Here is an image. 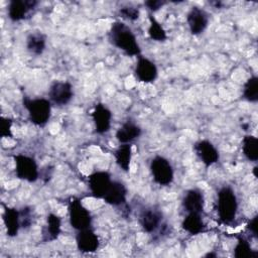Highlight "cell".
Returning <instances> with one entry per match:
<instances>
[{
	"label": "cell",
	"instance_id": "obj_16",
	"mask_svg": "<svg viewBox=\"0 0 258 258\" xmlns=\"http://www.w3.org/2000/svg\"><path fill=\"white\" fill-rule=\"evenodd\" d=\"M205 199L203 192L198 188H191L182 198V207L187 213L201 214L204 211Z\"/></svg>",
	"mask_w": 258,
	"mask_h": 258
},
{
	"label": "cell",
	"instance_id": "obj_30",
	"mask_svg": "<svg viewBox=\"0 0 258 258\" xmlns=\"http://www.w3.org/2000/svg\"><path fill=\"white\" fill-rule=\"evenodd\" d=\"M20 212V222L21 227L28 228L32 224V211L29 207H24Z\"/></svg>",
	"mask_w": 258,
	"mask_h": 258
},
{
	"label": "cell",
	"instance_id": "obj_5",
	"mask_svg": "<svg viewBox=\"0 0 258 258\" xmlns=\"http://www.w3.org/2000/svg\"><path fill=\"white\" fill-rule=\"evenodd\" d=\"M14 162L15 173L19 179H23L28 182H34L37 180L39 171L34 158L25 154H17L14 156Z\"/></svg>",
	"mask_w": 258,
	"mask_h": 258
},
{
	"label": "cell",
	"instance_id": "obj_28",
	"mask_svg": "<svg viewBox=\"0 0 258 258\" xmlns=\"http://www.w3.org/2000/svg\"><path fill=\"white\" fill-rule=\"evenodd\" d=\"M12 119L7 117H1L0 119V136L2 138L12 137Z\"/></svg>",
	"mask_w": 258,
	"mask_h": 258
},
{
	"label": "cell",
	"instance_id": "obj_7",
	"mask_svg": "<svg viewBox=\"0 0 258 258\" xmlns=\"http://www.w3.org/2000/svg\"><path fill=\"white\" fill-rule=\"evenodd\" d=\"M89 188L96 199H103L111 185V175L107 171H95L88 176Z\"/></svg>",
	"mask_w": 258,
	"mask_h": 258
},
{
	"label": "cell",
	"instance_id": "obj_24",
	"mask_svg": "<svg viewBox=\"0 0 258 258\" xmlns=\"http://www.w3.org/2000/svg\"><path fill=\"white\" fill-rule=\"evenodd\" d=\"M242 150L245 157L250 161L258 160V140L253 135H245L242 140Z\"/></svg>",
	"mask_w": 258,
	"mask_h": 258
},
{
	"label": "cell",
	"instance_id": "obj_32",
	"mask_svg": "<svg viewBox=\"0 0 258 258\" xmlns=\"http://www.w3.org/2000/svg\"><path fill=\"white\" fill-rule=\"evenodd\" d=\"M257 221H258V216H254L253 219H251L247 225L248 230L255 236L256 238L258 237V226H257Z\"/></svg>",
	"mask_w": 258,
	"mask_h": 258
},
{
	"label": "cell",
	"instance_id": "obj_1",
	"mask_svg": "<svg viewBox=\"0 0 258 258\" xmlns=\"http://www.w3.org/2000/svg\"><path fill=\"white\" fill-rule=\"evenodd\" d=\"M109 41L117 48L123 50L127 55L139 56L141 53L140 46L132 29L121 21L112 23L109 30Z\"/></svg>",
	"mask_w": 258,
	"mask_h": 258
},
{
	"label": "cell",
	"instance_id": "obj_15",
	"mask_svg": "<svg viewBox=\"0 0 258 258\" xmlns=\"http://www.w3.org/2000/svg\"><path fill=\"white\" fill-rule=\"evenodd\" d=\"M3 209L2 219L6 229V234L9 237H15L21 227L20 212L15 208L7 207L5 205H3Z\"/></svg>",
	"mask_w": 258,
	"mask_h": 258
},
{
	"label": "cell",
	"instance_id": "obj_10",
	"mask_svg": "<svg viewBox=\"0 0 258 258\" xmlns=\"http://www.w3.org/2000/svg\"><path fill=\"white\" fill-rule=\"evenodd\" d=\"M35 0H11L8 4L7 13L12 21H20L25 19L28 14L36 7Z\"/></svg>",
	"mask_w": 258,
	"mask_h": 258
},
{
	"label": "cell",
	"instance_id": "obj_26",
	"mask_svg": "<svg viewBox=\"0 0 258 258\" xmlns=\"http://www.w3.org/2000/svg\"><path fill=\"white\" fill-rule=\"evenodd\" d=\"M243 97L252 103L258 101V78L256 76L249 78L244 84Z\"/></svg>",
	"mask_w": 258,
	"mask_h": 258
},
{
	"label": "cell",
	"instance_id": "obj_18",
	"mask_svg": "<svg viewBox=\"0 0 258 258\" xmlns=\"http://www.w3.org/2000/svg\"><path fill=\"white\" fill-rule=\"evenodd\" d=\"M162 215L158 210L146 209L143 210L139 216V222L142 229L147 233H152L160 226Z\"/></svg>",
	"mask_w": 258,
	"mask_h": 258
},
{
	"label": "cell",
	"instance_id": "obj_14",
	"mask_svg": "<svg viewBox=\"0 0 258 258\" xmlns=\"http://www.w3.org/2000/svg\"><path fill=\"white\" fill-rule=\"evenodd\" d=\"M134 73L136 78L143 83L153 82L158 75V71L155 63L142 55L138 56Z\"/></svg>",
	"mask_w": 258,
	"mask_h": 258
},
{
	"label": "cell",
	"instance_id": "obj_3",
	"mask_svg": "<svg viewBox=\"0 0 258 258\" xmlns=\"http://www.w3.org/2000/svg\"><path fill=\"white\" fill-rule=\"evenodd\" d=\"M23 106L28 112L29 120L36 126H44L51 114L50 101L44 98H23Z\"/></svg>",
	"mask_w": 258,
	"mask_h": 258
},
{
	"label": "cell",
	"instance_id": "obj_11",
	"mask_svg": "<svg viewBox=\"0 0 258 258\" xmlns=\"http://www.w3.org/2000/svg\"><path fill=\"white\" fill-rule=\"evenodd\" d=\"M76 243L78 250L82 253H94L97 251L100 245L97 234L91 228L78 231Z\"/></svg>",
	"mask_w": 258,
	"mask_h": 258
},
{
	"label": "cell",
	"instance_id": "obj_2",
	"mask_svg": "<svg viewBox=\"0 0 258 258\" xmlns=\"http://www.w3.org/2000/svg\"><path fill=\"white\" fill-rule=\"evenodd\" d=\"M238 202L235 191L230 186H223L218 191L217 212L221 223L231 224L237 215Z\"/></svg>",
	"mask_w": 258,
	"mask_h": 258
},
{
	"label": "cell",
	"instance_id": "obj_13",
	"mask_svg": "<svg viewBox=\"0 0 258 258\" xmlns=\"http://www.w3.org/2000/svg\"><path fill=\"white\" fill-rule=\"evenodd\" d=\"M91 115H92L97 133L104 134L110 130L112 113L104 104L102 103L96 104Z\"/></svg>",
	"mask_w": 258,
	"mask_h": 258
},
{
	"label": "cell",
	"instance_id": "obj_17",
	"mask_svg": "<svg viewBox=\"0 0 258 258\" xmlns=\"http://www.w3.org/2000/svg\"><path fill=\"white\" fill-rule=\"evenodd\" d=\"M126 198H127V188L125 184L120 181L113 180L111 182L109 189L104 196L103 200L105 201V203L111 206L118 207L126 203Z\"/></svg>",
	"mask_w": 258,
	"mask_h": 258
},
{
	"label": "cell",
	"instance_id": "obj_27",
	"mask_svg": "<svg viewBox=\"0 0 258 258\" xmlns=\"http://www.w3.org/2000/svg\"><path fill=\"white\" fill-rule=\"evenodd\" d=\"M148 35L151 39H153L155 41H164L167 38L165 30L163 29L161 24L152 15H149Z\"/></svg>",
	"mask_w": 258,
	"mask_h": 258
},
{
	"label": "cell",
	"instance_id": "obj_12",
	"mask_svg": "<svg viewBox=\"0 0 258 258\" xmlns=\"http://www.w3.org/2000/svg\"><path fill=\"white\" fill-rule=\"evenodd\" d=\"M194 150L200 160L206 165L211 166L218 162L220 155L218 149L209 140H200L195 143Z\"/></svg>",
	"mask_w": 258,
	"mask_h": 258
},
{
	"label": "cell",
	"instance_id": "obj_22",
	"mask_svg": "<svg viewBox=\"0 0 258 258\" xmlns=\"http://www.w3.org/2000/svg\"><path fill=\"white\" fill-rule=\"evenodd\" d=\"M181 227L190 235H197L204 231L205 224L201 217V214L187 213V216L183 219L181 223Z\"/></svg>",
	"mask_w": 258,
	"mask_h": 258
},
{
	"label": "cell",
	"instance_id": "obj_31",
	"mask_svg": "<svg viewBox=\"0 0 258 258\" xmlns=\"http://www.w3.org/2000/svg\"><path fill=\"white\" fill-rule=\"evenodd\" d=\"M166 2L162 1V0H149V1H145L144 5L151 11H157L159 10Z\"/></svg>",
	"mask_w": 258,
	"mask_h": 258
},
{
	"label": "cell",
	"instance_id": "obj_23",
	"mask_svg": "<svg viewBox=\"0 0 258 258\" xmlns=\"http://www.w3.org/2000/svg\"><path fill=\"white\" fill-rule=\"evenodd\" d=\"M115 160L118 166L123 169L124 171H128L130 168V162H131V157H132V147L129 143L122 144L120 145L115 153Z\"/></svg>",
	"mask_w": 258,
	"mask_h": 258
},
{
	"label": "cell",
	"instance_id": "obj_29",
	"mask_svg": "<svg viewBox=\"0 0 258 258\" xmlns=\"http://www.w3.org/2000/svg\"><path fill=\"white\" fill-rule=\"evenodd\" d=\"M119 13L123 18H126V19L131 20V21H135L139 17L138 8L133 7V6H125V7L120 8Z\"/></svg>",
	"mask_w": 258,
	"mask_h": 258
},
{
	"label": "cell",
	"instance_id": "obj_4",
	"mask_svg": "<svg viewBox=\"0 0 258 258\" xmlns=\"http://www.w3.org/2000/svg\"><path fill=\"white\" fill-rule=\"evenodd\" d=\"M69 218L71 226L80 231L90 228L92 224V216L79 199H73L69 203Z\"/></svg>",
	"mask_w": 258,
	"mask_h": 258
},
{
	"label": "cell",
	"instance_id": "obj_6",
	"mask_svg": "<svg viewBox=\"0 0 258 258\" xmlns=\"http://www.w3.org/2000/svg\"><path fill=\"white\" fill-rule=\"evenodd\" d=\"M150 171L153 179L160 185H168L173 180V168L163 156L156 155L150 162Z\"/></svg>",
	"mask_w": 258,
	"mask_h": 258
},
{
	"label": "cell",
	"instance_id": "obj_19",
	"mask_svg": "<svg viewBox=\"0 0 258 258\" xmlns=\"http://www.w3.org/2000/svg\"><path fill=\"white\" fill-rule=\"evenodd\" d=\"M60 231H61L60 218L53 213H49L46 218V225L42 229V241L52 242L56 240L60 234Z\"/></svg>",
	"mask_w": 258,
	"mask_h": 258
},
{
	"label": "cell",
	"instance_id": "obj_21",
	"mask_svg": "<svg viewBox=\"0 0 258 258\" xmlns=\"http://www.w3.org/2000/svg\"><path fill=\"white\" fill-rule=\"evenodd\" d=\"M45 46L46 36L39 31L30 33L26 38V48L34 55H40L44 51Z\"/></svg>",
	"mask_w": 258,
	"mask_h": 258
},
{
	"label": "cell",
	"instance_id": "obj_8",
	"mask_svg": "<svg viewBox=\"0 0 258 258\" xmlns=\"http://www.w3.org/2000/svg\"><path fill=\"white\" fill-rule=\"evenodd\" d=\"M74 91L73 86L69 82L54 81L48 90V97L55 105H67L73 98Z\"/></svg>",
	"mask_w": 258,
	"mask_h": 258
},
{
	"label": "cell",
	"instance_id": "obj_25",
	"mask_svg": "<svg viewBox=\"0 0 258 258\" xmlns=\"http://www.w3.org/2000/svg\"><path fill=\"white\" fill-rule=\"evenodd\" d=\"M258 253L252 250L249 242L243 238L238 237L237 244L234 248V256L236 258H256Z\"/></svg>",
	"mask_w": 258,
	"mask_h": 258
},
{
	"label": "cell",
	"instance_id": "obj_33",
	"mask_svg": "<svg viewBox=\"0 0 258 258\" xmlns=\"http://www.w3.org/2000/svg\"><path fill=\"white\" fill-rule=\"evenodd\" d=\"M257 169H258V167H257V166H255V167L253 168V172H254V176H255V177H257V176H258V175H257Z\"/></svg>",
	"mask_w": 258,
	"mask_h": 258
},
{
	"label": "cell",
	"instance_id": "obj_20",
	"mask_svg": "<svg viewBox=\"0 0 258 258\" xmlns=\"http://www.w3.org/2000/svg\"><path fill=\"white\" fill-rule=\"evenodd\" d=\"M141 135V128L131 121L125 122L116 132V138L121 144H126Z\"/></svg>",
	"mask_w": 258,
	"mask_h": 258
},
{
	"label": "cell",
	"instance_id": "obj_9",
	"mask_svg": "<svg viewBox=\"0 0 258 258\" xmlns=\"http://www.w3.org/2000/svg\"><path fill=\"white\" fill-rule=\"evenodd\" d=\"M186 22L189 31L194 35H199L205 31L209 23L208 13L200 7L194 6L186 15Z\"/></svg>",
	"mask_w": 258,
	"mask_h": 258
},
{
	"label": "cell",
	"instance_id": "obj_34",
	"mask_svg": "<svg viewBox=\"0 0 258 258\" xmlns=\"http://www.w3.org/2000/svg\"><path fill=\"white\" fill-rule=\"evenodd\" d=\"M206 257H216V254H213V253H208L206 255Z\"/></svg>",
	"mask_w": 258,
	"mask_h": 258
}]
</instances>
